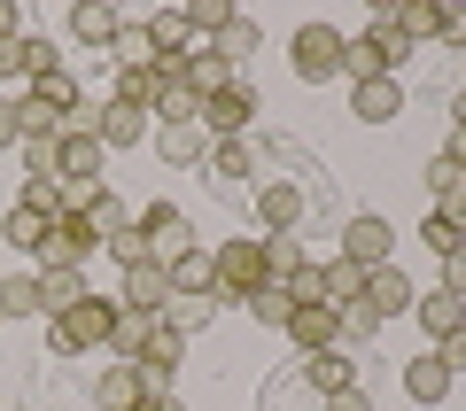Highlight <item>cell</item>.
<instances>
[{"label": "cell", "instance_id": "1", "mask_svg": "<svg viewBox=\"0 0 466 411\" xmlns=\"http://www.w3.org/2000/svg\"><path fill=\"white\" fill-rule=\"evenodd\" d=\"M109 334H116V303H109V296H94V287H86L70 311H55V318H47V349H55V357L109 349Z\"/></svg>", "mask_w": 466, "mask_h": 411}, {"label": "cell", "instance_id": "2", "mask_svg": "<svg viewBox=\"0 0 466 411\" xmlns=\"http://www.w3.org/2000/svg\"><path fill=\"white\" fill-rule=\"evenodd\" d=\"M412 303H420L412 272H404V264H373V272H366V287H358V303L342 311V334H373L381 318L412 311Z\"/></svg>", "mask_w": 466, "mask_h": 411}, {"label": "cell", "instance_id": "3", "mask_svg": "<svg viewBox=\"0 0 466 411\" xmlns=\"http://www.w3.org/2000/svg\"><path fill=\"white\" fill-rule=\"evenodd\" d=\"M257 287H272L265 280V241H226V248H210V296L218 303H249Z\"/></svg>", "mask_w": 466, "mask_h": 411}, {"label": "cell", "instance_id": "4", "mask_svg": "<svg viewBox=\"0 0 466 411\" xmlns=\"http://www.w3.org/2000/svg\"><path fill=\"white\" fill-rule=\"evenodd\" d=\"M404 55H412V47H404V39L389 32V24H366V32H358V39L342 47V78H350V85H366V78H397V63H404Z\"/></svg>", "mask_w": 466, "mask_h": 411}, {"label": "cell", "instance_id": "5", "mask_svg": "<svg viewBox=\"0 0 466 411\" xmlns=\"http://www.w3.org/2000/svg\"><path fill=\"white\" fill-rule=\"evenodd\" d=\"M342 47L350 39L334 32V24H303V32L288 39V70H296L303 85H327V78H342Z\"/></svg>", "mask_w": 466, "mask_h": 411}, {"label": "cell", "instance_id": "6", "mask_svg": "<svg viewBox=\"0 0 466 411\" xmlns=\"http://www.w3.org/2000/svg\"><path fill=\"white\" fill-rule=\"evenodd\" d=\"M257 109H265V101H257V78L241 70V78L226 85V94H210V101H202V132H210V140H249Z\"/></svg>", "mask_w": 466, "mask_h": 411}, {"label": "cell", "instance_id": "7", "mask_svg": "<svg viewBox=\"0 0 466 411\" xmlns=\"http://www.w3.org/2000/svg\"><path fill=\"white\" fill-rule=\"evenodd\" d=\"M133 226H140V241H148V256H156V264L195 256V226H187V210H179V202H148V210H140Z\"/></svg>", "mask_w": 466, "mask_h": 411}, {"label": "cell", "instance_id": "8", "mask_svg": "<svg viewBox=\"0 0 466 411\" xmlns=\"http://www.w3.org/2000/svg\"><path fill=\"white\" fill-rule=\"evenodd\" d=\"M342 256H350V264H366V272H373V264H397V226H389L381 210L350 217V226H342Z\"/></svg>", "mask_w": 466, "mask_h": 411}, {"label": "cell", "instance_id": "9", "mask_svg": "<svg viewBox=\"0 0 466 411\" xmlns=\"http://www.w3.org/2000/svg\"><path fill=\"white\" fill-rule=\"evenodd\" d=\"M125 32H133V24H125V8H109V0H78V8H70V39H78V47H125Z\"/></svg>", "mask_w": 466, "mask_h": 411}, {"label": "cell", "instance_id": "10", "mask_svg": "<svg viewBox=\"0 0 466 411\" xmlns=\"http://www.w3.org/2000/svg\"><path fill=\"white\" fill-rule=\"evenodd\" d=\"M125 311H156L164 318V303H171V264H156V256H140V264H125Z\"/></svg>", "mask_w": 466, "mask_h": 411}, {"label": "cell", "instance_id": "11", "mask_svg": "<svg viewBox=\"0 0 466 411\" xmlns=\"http://www.w3.org/2000/svg\"><path fill=\"white\" fill-rule=\"evenodd\" d=\"M288 342H296L303 357L334 349V342H342V311H334V303H296V318H288Z\"/></svg>", "mask_w": 466, "mask_h": 411}, {"label": "cell", "instance_id": "12", "mask_svg": "<svg viewBox=\"0 0 466 411\" xmlns=\"http://www.w3.org/2000/svg\"><path fill=\"white\" fill-rule=\"evenodd\" d=\"M148 140H156V155H164L171 171H195V164H210V132H202V125H156Z\"/></svg>", "mask_w": 466, "mask_h": 411}, {"label": "cell", "instance_id": "13", "mask_svg": "<svg viewBox=\"0 0 466 411\" xmlns=\"http://www.w3.org/2000/svg\"><path fill=\"white\" fill-rule=\"evenodd\" d=\"M350 116H358V125H397V116H404V85H397V78L350 85Z\"/></svg>", "mask_w": 466, "mask_h": 411}, {"label": "cell", "instance_id": "14", "mask_svg": "<svg viewBox=\"0 0 466 411\" xmlns=\"http://www.w3.org/2000/svg\"><path fill=\"white\" fill-rule=\"evenodd\" d=\"M156 132V116L148 109H133V101H101V148H140V140H148Z\"/></svg>", "mask_w": 466, "mask_h": 411}, {"label": "cell", "instance_id": "15", "mask_svg": "<svg viewBox=\"0 0 466 411\" xmlns=\"http://www.w3.org/2000/svg\"><path fill=\"white\" fill-rule=\"evenodd\" d=\"M94 226H86V217H55V226H47V248H39V256H47V264H78V272H86V256H94Z\"/></svg>", "mask_w": 466, "mask_h": 411}, {"label": "cell", "instance_id": "16", "mask_svg": "<svg viewBox=\"0 0 466 411\" xmlns=\"http://www.w3.org/2000/svg\"><path fill=\"white\" fill-rule=\"evenodd\" d=\"M156 94H164V70H156L148 55H116V101H133V109H156Z\"/></svg>", "mask_w": 466, "mask_h": 411}, {"label": "cell", "instance_id": "17", "mask_svg": "<svg viewBox=\"0 0 466 411\" xmlns=\"http://www.w3.org/2000/svg\"><path fill=\"white\" fill-rule=\"evenodd\" d=\"M47 226H55V217L32 210V202H8V210H0V241L24 248V256H39V248H47Z\"/></svg>", "mask_w": 466, "mask_h": 411}, {"label": "cell", "instance_id": "18", "mask_svg": "<svg viewBox=\"0 0 466 411\" xmlns=\"http://www.w3.org/2000/svg\"><path fill=\"white\" fill-rule=\"evenodd\" d=\"M303 210H311L303 186H257V217H265V233H296Z\"/></svg>", "mask_w": 466, "mask_h": 411}, {"label": "cell", "instance_id": "19", "mask_svg": "<svg viewBox=\"0 0 466 411\" xmlns=\"http://www.w3.org/2000/svg\"><path fill=\"white\" fill-rule=\"evenodd\" d=\"M303 272H311V248H303L296 233H272V241H265V280L272 287H296Z\"/></svg>", "mask_w": 466, "mask_h": 411}, {"label": "cell", "instance_id": "20", "mask_svg": "<svg viewBox=\"0 0 466 411\" xmlns=\"http://www.w3.org/2000/svg\"><path fill=\"white\" fill-rule=\"evenodd\" d=\"M451 380H459V373H443V357H435V349H420V357L404 365V396H412V404H443Z\"/></svg>", "mask_w": 466, "mask_h": 411}, {"label": "cell", "instance_id": "21", "mask_svg": "<svg viewBox=\"0 0 466 411\" xmlns=\"http://www.w3.org/2000/svg\"><path fill=\"white\" fill-rule=\"evenodd\" d=\"M358 287H366V264H350L342 248H334V256L319 264V296H327L334 311H350V303H358Z\"/></svg>", "mask_w": 466, "mask_h": 411}, {"label": "cell", "instance_id": "22", "mask_svg": "<svg viewBox=\"0 0 466 411\" xmlns=\"http://www.w3.org/2000/svg\"><path fill=\"white\" fill-rule=\"evenodd\" d=\"M55 148H63V179H101V164H109L101 132H63Z\"/></svg>", "mask_w": 466, "mask_h": 411}, {"label": "cell", "instance_id": "23", "mask_svg": "<svg viewBox=\"0 0 466 411\" xmlns=\"http://www.w3.org/2000/svg\"><path fill=\"white\" fill-rule=\"evenodd\" d=\"M148 334H156V311H125V303H116V334H109V357H116V365H140Z\"/></svg>", "mask_w": 466, "mask_h": 411}, {"label": "cell", "instance_id": "24", "mask_svg": "<svg viewBox=\"0 0 466 411\" xmlns=\"http://www.w3.org/2000/svg\"><path fill=\"white\" fill-rule=\"evenodd\" d=\"M412 318H420V334H428V342H443L451 326H466V303H459V296H443V287H428V296L412 303Z\"/></svg>", "mask_w": 466, "mask_h": 411}, {"label": "cell", "instance_id": "25", "mask_svg": "<svg viewBox=\"0 0 466 411\" xmlns=\"http://www.w3.org/2000/svg\"><path fill=\"white\" fill-rule=\"evenodd\" d=\"M257 47H265V32H257L249 16H233L226 32L210 39V55H218V63H226V70H241V63H257Z\"/></svg>", "mask_w": 466, "mask_h": 411}, {"label": "cell", "instance_id": "26", "mask_svg": "<svg viewBox=\"0 0 466 411\" xmlns=\"http://www.w3.org/2000/svg\"><path fill=\"white\" fill-rule=\"evenodd\" d=\"M210 171L226 186H249L257 179V140H210Z\"/></svg>", "mask_w": 466, "mask_h": 411}, {"label": "cell", "instance_id": "27", "mask_svg": "<svg viewBox=\"0 0 466 411\" xmlns=\"http://www.w3.org/2000/svg\"><path fill=\"white\" fill-rule=\"evenodd\" d=\"M303 373H311V388L327 396V404H334L342 388H358V365H350L342 349H319V357H303Z\"/></svg>", "mask_w": 466, "mask_h": 411}, {"label": "cell", "instance_id": "28", "mask_svg": "<svg viewBox=\"0 0 466 411\" xmlns=\"http://www.w3.org/2000/svg\"><path fill=\"white\" fill-rule=\"evenodd\" d=\"M389 24H397L404 47H412V39H435V24H443V0H397V8H389Z\"/></svg>", "mask_w": 466, "mask_h": 411}, {"label": "cell", "instance_id": "29", "mask_svg": "<svg viewBox=\"0 0 466 411\" xmlns=\"http://www.w3.org/2000/svg\"><path fill=\"white\" fill-rule=\"evenodd\" d=\"M78 296H86V272H78V264H47V272H39V303H47V318L70 311Z\"/></svg>", "mask_w": 466, "mask_h": 411}, {"label": "cell", "instance_id": "30", "mask_svg": "<svg viewBox=\"0 0 466 411\" xmlns=\"http://www.w3.org/2000/svg\"><path fill=\"white\" fill-rule=\"evenodd\" d=\"M94 404H101V411H133V404H140V365L101 373V380H94Z\"/></svg>", "mask_w": 466, "mask_h": 411}, {"label": "cell", "instance_id": "31", "mask_svg": "<svg viewBox=\"0 0 466 411\" xmlns=\"http://www.w3.org/2000/svg\"><path fill=\"white\" fill-rule=\"evenodd\" d=\"M0 318H47V303H39V272L0 280Z\"/></svg>", "mask_w": 466, "mask_h": 411}, {"label": "cell", "instance_id": "32", "mask_svg": "<svg viewBox=\"0 0 466 411\" xmlns=\"http://www.w3.org/2000/svg\"><path fill=\"white\" fill-rule=\"evenodd\" d=\"M241 311H249L257 326H280V334H288V318H296V296H288V287H257Z\"/></svg>", "mask_w": 466, "mask_h": 411}, {"label": "cell", "instance_id": "33", "mask_svg": "<svg viewBox=\"0 0 466 411\" xmlns=\"http://www.w3.org/2000/svg\"><path fill=\"white\" fill-rule=\"evenodd\" d=\"M210 318H218L210 296H171V303H164V326H179V334H202Z\"/></svg>", "mask_w": 466, "mask_h": 411}, {"label": "cell", "instance_id": "34", "mask_svg": "<svg viewBox=\"0 0 466 411\" xmlns=\"http://www.w3.org/2000/svg\"><path fill=\"white\" fill-rule=\"evenodd\" d=\"M171 296H210V248H195V256L171 264ZM218 303V296H210Z\"/></svg>", "mask_w": 466, "mask_h": 411}, {"label": "cell", "instance_id": "35", "mask_svg": "<svg viewBox=\"0 0 466 411\" xmlns=\"http://www.w3.org/2000/svg\"><path fill=\"white\" fill-rule=\"evenodd\" d=\"M179 16H187V32H210V39H218L233 16H241V8H233V0H187Z\"/></svg>", "mask_w": 466, "mask_h": 411}, {"label": "cell", "instance_id": "36", "mask_svg": "<svg viewBox=\"0 0 466 411\" xmlns=\"http://www.w3.org/2000/svg\"><path fill=\"white\" fill-rule=\"evenodd\" d=\"M86 226H94V241H116V233L133 226V217H125V202H116L109 186H101V195H94V210H86Z\"/></svg>", "mask_w": 466, "mask_h": 411}, {"label": "cell", "instance_id": "37", "mask_svg": "<svg viewBox=\"0 0 466 411\" xmlns=\"http://www.w3.org/2000/svg\"><path fill=\"white\" fill-rule=\"evenodd\" d=\"M24 179H63V148H55V140H24Z\"/></svg>", "mask_w": 466, "mask_h": 411}, {"label": "cell", "instance_id": "38", "mask_svg": "<svg viewBox=\"0 0 466 411\" xmlns=\"http://www.w3.org/2000/svg\"><path fill=\"white\" fill-rule=\"evenodd\" d=\"M16 55H24V78H55V70H63V55H55V39H16Z\"/></svg>", "mask_w": 466, "mask_h": 411}, {"label": "cell", "instance_id": "39", "mask_svg": "<svg viewBox=\"0 0 466 411\" xmlns=\"http://www.w3.org/2000/svg\"><path fill=\"white\" fill-rule=\"evenodd\" d=\"M32 101H47L55 116H70V109H78V78H70V70H55V78L32 85Z\"/></svg>", "mask_w": 466, "mask_h": 411}, {"label": "cell", "instance_id": "40", "mask_svg": "<svg viewBox=\"0 0 466 411\" xmlns=\"http://www.w3.org/2000/svg\"><path fill=\"white\" fill-rule=\"evenodd\" d=\"M420 241H428V248H435V264H443V256H451V248H466V241H459V233H451V226H443V217H435V210H428V217H420Z\"/></svg>", "mask_w": 466, "mask_h": 411}, {"label": "cell", "instance_id": "41", "mask_svg": "<svg viewBox=\"0 0 466 411\" xmlns=\"http://www.w3.org/2000/svg\"><path fill=\"white\" fill-rule=\"evenodd\" d=\"M101 248H109V256H116V272H125V264H140V256H148V241H140V226H125V233H116V241H101Z\"/></svg>", "mask_w": 466, "mask_h": 411}, {"label": "cell", "instance_id": "42", "mask_svg": "<svg viewBox=\"0 0 466 411\" xmlns=\"http://www.w3.org/2000/svg\"><path fill=\"white\" fill-rule=\"evenodd\" d=\"M443 47H466V0H443V24H435Z\"/></svg>", "mask_w": 466, "mask_h": 411}, {"label": "cell", "instance_id": "43", "mask_svg": "<svg viewBox=\"0 0 466 411\" xmlns=\"http://www.w3.org/2000/svg\"><path fill=\"white\" fill-rule=\"evenodd\" d=\"M435 217H443L451 233L466 241V186H451V195H435Z\"/></svg>", "mask_w": 466, "mask_h": 411}, {"label": "cell", "instance_id": "44", "mask_svg": "<svg viewBox=\"0 0 466 411\" xmlns=\"http://www.w3.org/2000/svg\"><path fill=\"white\" fill-rule=\"evenodd\" d=\"M435 357H443V373H466V326H451L443 342H428Z\"/></svg>", "mask_w": 466, "mask_h": 411}, {"label": "cell", "instance_id": "45", "mask_svg": "<svg viewBox=\"0 0 466 411\" xmlns=\"http://www.w3.org/2000/svg\"><path fill=\"white\" fill-rule=\"evenodd\" d=\"M451 186H466V171L451 164V155H435V164H428V195H451Z\"/></svg>", "mask_w": 466, "mask_h": 411}, {"label": "cell", "instance_id": "46", "mask_svg": "<svg viewBox=\"0 0 466 411\" xmlns=\"http://www.w3.org/2000/svg\"><path fill=\"white\" fill-rule=\"evenodd\" d=\"M443 296L466 303V248H451V256H443Z\"/></svg>", "mask_w": 466, "mask_h": 411}, {"label": "cell", "instance_id": "47", "mask_svg": "<svg viewBox=\"0 0 466 411\" xmlns=\"http://www.w3.org/2000/svg\"><path fill=\"white\" fill-rule=\"evenodd\" d=\"M0 148H24V125H16V101H0Z\"/></svg>", "mask_w": 466, "mask_h": 411}, {"label": "cell", "instance_id": "48", "mask_svg": "<svg viewBox=\"0 0 466 411\" xmlns=\"http://www.w3.org/2000/svg\"><path fill=\"white\" fill-rule=\"evenodd\" d=\"M133 411H187V404H179V396H171V388H156V396H140Z\"/></svg>", "mask_w": 466, "mask_h": 411}, {"label": "cell", "instance_id": "49", "mask_svg": "<svg viewBox=\"0 0 466 411\" xmlns=\"http://www.w3.org/2000/svg\"><path fill=\"white\" fill-rule=\"evenodd\" d=\"M16 24H24V8H16V0H0V39H24Z\"/></svg>", "mask_w": 466, "mask_h": 411}, {"label": "cell", "instance_id": "50", "mask_svg": "<svg viewBox=\"0 0 466 411\" xmlns=\"http://www.w3.org/2000/svg\"><path fill=\"white\" fill-rule=\"evenodd\" d=\"M334 411H373V404H366V388H342V396H334Z\"/></svg>", "mask_w": 466, "mask_h": 411}, {"label": "cell", "instance_id": "51", "mask_svg": "<svg viewBox=\"0 0 466 411\" xmlns=\"http://www.w3.org/2000/svg\"><path fill=\"white\" fill-rule=\"evenodd\" d=\"M443 155H451V164L466 171V125H451V148H443Z\"/></svg>", "mask_w": 466, "mask_h": 411}, {"label": "cell", "instance_id": "52", "mask_svg": "<svg viewBox=\"0 0 466 411\" xmlns=\"http://www.w3.org/2000/svg\"><path fill=\"white\" fill-rule=\"evenodd\" d=\"M451 125H466V85H459V101H451Z\"/></svg>", "mask_w": 466, "mask_h": 411}, {"label": "cell", "instance_id": "53", "mask_svg": "<svg viewBox=\"0 0 466 411\" xmlns=\"http://www.w3.org/2000/svg\"><path fill=\"white\" fill-rule=\"evenodd\" d=\"M0 326H8V318H0Z\"/></svg>", "mask_w": 466, "mask_h": 411}]
</instances>
